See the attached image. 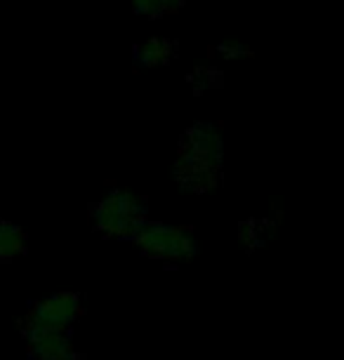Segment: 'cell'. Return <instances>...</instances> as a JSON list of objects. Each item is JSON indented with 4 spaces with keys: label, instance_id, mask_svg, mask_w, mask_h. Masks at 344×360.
<instances>
[{
    "label": "cell",
    "instance_id": "6da1fadb",
    "mask_svg": "<svg viewBox=\"0 0 344 360\" xmlns=\"http://www.w3.org/2000/svg\"><path fill=\"white\" fill-rule=\"evenodd\" d=\"M222 160H224V144L219 127L212 123H196L179 141L174 179L184 191H212L222 181Z\"/></svg>",
    "mask_w": 344,
    "mask_h": 360
},
{
    "label": "cell",
    "instance_id": "7a4b0ae2",
    "mask_svg": "<svg viewBox=\"0 0 344 360\" xmlns=\"http://www.w3.org/2000/svg\"><path fill=\"white\" fill-rule=\"evenodd\" d=\"M90 221L94 231H99L102 236L132 240L139 229L149 221V207L141 195L127 188H113L92 207Z\"/></svg>",
    "mask_w": 344,
    "mask_h": 360
},
{
    "label": "cell",
    "instance_id": "3957f363",
    "mask_svg": "<svg viewBox=\"0 0 344 360\" xmlns=\"http://www.w3.org/2000/svg\"><path fill=\"white\" fill-rule=\"evenodd\" d=\"M132 243L146 257L163 259L170 264L193 259L196 250H198L196 236L189 229L172 226V224H160V221H146L139 229V233L132 238Z\"/></svg>",
    "mask_w": 344,
    "mask_h": 360
},
{
    "label": "cell",
    "instance_id": "277c9868",
    "mask_svg": "<svg viewBox=\"0 0 344 360\" xmlns=\"http://www.w3.org/2000/svg\"><path fill=\"white\" fill-rule=\"evenodd\" d=\"M83 316V304L76 292H57V295L36 302L24 316L22 332H69V328Z\"/></svg>",
    "mask_w": 344,
    "mask_h": 360
},
{
    "label": "cell",
    "instance_id": "5b68a950",
    "mask_svg": "<svg viewBox=\"0 0 344 360\" xmlns=\"http://www.w3.org/2000/svg\"><path fill=\"white\" fill-rule=\"evenodd\" d=\"M24 337L33 360H83L66 332H31Z\"/></svg>",
    "mask_w": 344,
    "mask_h": 360
},
{
    "label": "cell",
    "instance_id": "8992f818",
    "mask_svg": "<svg viewBox=\"0 0 344 360\" xmlns=\"http://www.w3.org/2000/svg\"><path fill=\"white\" fill-rule=\"evenodd\" d=\"M174 50H177V45L170 38L163 36L149 38L141 45H134V66H139V69H158V66H165L174 57Z\"/></svg>",
    "mask_w": 344,
    "mask_h": 360
},
{
    "label": "cell",
    "instance_id": "52a82bcc",
    "mask_svg": "<svg viewBox=\"0 0 344 360\" xmlns=\"http://www.w3.org/2000/svg\"><path fill=\"white\" fill-rule=\"evenodd\" d=\"M26 252V231L17 224L0 221V262H10Z\"/></svg>",
    "mask_w": 344,
    "mask_h": 360
},
{
    "label": "cell",
    "instance_id": "ba28073f",
    "mask_svg": "<svg viewBox=\"0 0 344 360\" xmlns=\"http://www.w3.org/2000/svg\"><path fill=\"white\" fill-rule=\"evenodd\" d=\"M184 0H132V8L137 15H144L149 19H158L165 15H174Z\"/></svg>",
    "mask_w": 344,
    "mask_h": 360
},
{
    "label": "cell",
    "instance_id": "9c48e42d",
    "mask_svg": "<svg viewBox=\"0 0 344 360\" xmlns=\"http://www.w3.org/2000/svg\"><path fill=\"white\" fill-rule=\"evenodd\" d=\"M217 52L224 59H241V57H250V50L246 45L236 43V40H224V43L217 45Z\"/></svg>",
    "mask_w": 344,
    "mask_h": 360
}]
</instances>
